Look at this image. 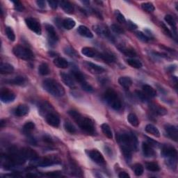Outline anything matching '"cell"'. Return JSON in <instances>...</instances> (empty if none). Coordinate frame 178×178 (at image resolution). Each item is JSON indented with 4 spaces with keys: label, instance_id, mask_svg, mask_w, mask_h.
<instances>
[{
    "label": "cell",
    "instance_id": "cell-31",
    "mask_svg": "<svg viewBox=\"0 0 178 178\" xmlns=\"http://www.w3.org/2000/svg\"><path fill=\"white\" fill-rule=\"evenodd\" d=\"M151 110L152 111L153 113L159 115H164L167 114V110L164 107H159L158 105L152 104L151 105Z\"/></svg>",
    "mask_w": 178,
    "mask_h": 178
},
{
    "label": "cell",
    "instance_id": "cell-10",
    "mask_svg": "<svg viewBox=\"0 0 178 178\" xmlns=\"http://www.w3.org/2000/svg\"><path fill=\"white\" fill-rule=\"evenodd\" d=\"M89 156L93 161L99 165H104L105 160L102 155L97 150H92L89 152Z\"/></svg>",
    "mask_w": 178,
    "mask_h": 178
},
{
    "label": "cell",
    "instance_id": "cell-30",
    "mask_svg": "<svg viewBox=\"0 0 178 178\" xmlns=\"http://www.w3.org/2000/svg\"><path fill=\"white\" fill-rule=\"evenodd\" d=\"M99 57L107 63H113L115 61L114 55L109 52H104L102 53V54H99Z\"/></svg>",
    "mask_w": 178,
    "mask_h": 178
},
{
    "label": "cell",
    "instance_id": "cell-44",
    "mask_svg": "<svg viewBox=\"0 0 178 178\" xmlns=\"http://www.w3.org/2000/svg\"><path fill=\"white\" fill-rule=\"evenodd\" d=\"M5 31H6V34H7L8 38L12 42L15 41V33L13 32V29H12V28L10 27H6Z\"/></svg>",
    "mask_w": 178,
    "mask_h": 178
},
{
    "label": "cell",
    "instance_id": "cell-15",
    "mask_svg": "<svg viewBox=\"0 0 178 178\" xmlns=\"http://www.w3.org/2000/svg\"><path fill=\"white\" fill-rule=\"evenodd\" d=\"M165 130L168 136H169L172 140H173L174 141L177 142L178 140V130L177 127L168 125L165 126Z\"/></svg>",
    "mask_w": 178,
    "mask_h": 178
},
{
    "label": "cell",
    "instance_id": "cell-24",
    "mask_svg": "<svg viewBox=\"0 0 178 178\" xmlns=\"http://www.w3.org/2000/svg\"><path fill=\"white\" fill-rule=\"evenodd\" d=\"M14 68L12 65L7 63H2L0 65V73L2 74H11L13 73Z\"/></svg>",
    "mask_w": 178,
    "mask_h": 178
},
{
    "label": "cell",
    "instance_id": "cell-41",
    "mask_svg": "<svg viewBox=\"0 0 178 178\" xmlns=\"http://www.w3.org/2000/svg\"><path fill=\"white\" fill-rule=\"evenodd\" d=\"M145 167L148 170L152 172H157L160 170V168H159V165L157 163H155V162H149V163H147Z\"/></svg>",
    "mask_w": 178,
    "mask_h": 178
},
{
    "label": "cell",
    "instance_id": "cell-18",
    "mask_svg": "<svg viewBox=\"0 0 178 178\" xmlns=\"http://www.w3.org/2000/svg\"><path fill=\"white\" fill-rule=\"evenodd\" d=\"M165 21L168 24L172 27V29H173V38L174 36H175V38L177 37V25H176V21L174 19V18L172 16L170 15H165L164 18Z\"/></svg>",
    "mask_w": 178,
    "mask_h": 178
},
{
    "label": "cell",
    "instance_id": "cell-33",
    "mask_svg": "<svg viewBox=\"0 0 178 178\" xmlns=\"http://www.w3.org/2000/svg\"><path fill=\"white\" fill-rule=\"evenodd\" d=\"M102 131V132L104 133V135L107 137L109 139H112L113 138V133H112V131L111 130V127H109V125L107 123H103L101 125Z\"/></svg>",
    "mask_w": 178,
    "mask_h": 178
},
{
    "label": "cell",
    "instance_id": "cell-19",
    "mask_svg": "<svg viewBox=\"0 0 178 178\" xmlns=\"http://www.w3.org/2000/svg\"><path fill=\"white\" fill-rule=\"evenodd\" d=\"M29 111V108L25 104H20L15 109L14 114L16 116L23 117L28 114Z\"/></svg>",
    "mask_w": 178,
    "mask_h": 178
},
{
    "label": "cell",
    "instance_id": "cell-38",
    "mask_svg": "<svg viewBox=\"0 0 178 178\" xmlns=\"http://www.w3.org/2000/svg\"><path fill=\"white\" fill-rule=\"evenodd\" d=\"M49 68L48 65L45 63H43L42 64L40 65V66L38 68V73L40 75L45 76L48 75L49 74Z\"/></svg>",
    "mask_w": 178,
    "mask_h": 178
},
{
    "label": "cell",
    "instance_id": "cell-7",
    "mask_svg": "<svg viewBox=\"0 0 178 178\" xmlns=\"http://www.w3.org/2000/svg\"><path fill=\"white\" fill-rule=\"evenodd\" d=\"M25 23L30 30L35 32L38 35H40L42 32L40 24L36 20L32 18H28L25 19Z\"/></svg>",
    "mask_w": 178,
    "mask_h": 178
},
{
    "label": "cell",
    "instance_id": "cell-45",
    "mask_svg": "<svg viewBox=\"0 0 178 178\" xmlns=\"http://www.w3.org/2000/svg\"><path fill=\"white\" fill-rule=\"evenodd\" d=\"M68 114H69L70 116L73 118L74 120L77 123H79V121L82 118V115H81L79 112H77L76 111L72 110V111H68Z\"/></svg>",
    "mask_w": 178,
    "mask_h": 178
},
{
    "label": "cell",
    "instance_id": "cell-42",
    "mask_svg": "<svg viewBox=\"0 0 178 178\" xmlns=\"http://www.w3.org/2000/svg\"><path fill=\"white\" fill-rule=\"evenodd\" d=\"M64 128H65V131L68 132V133L72 134L76 133V128L74 127L73 125L71 123H70V122H68V121L65 122Z\"/></svg>",
    "mask_w": 178,
    "mask_h": 178
},
{
    "label": "cell",
    "instance_id": "cell-32",
    "mask_svg": "<svg viewBox=\"0 0 178 178\" xmlns=\"http://www.w3.org/2000/svg\"><path fill=\"white\" fill-rule=\"evenodd\" d=\"M62 24H63V27L65 29L70 30L75 27L76 23L72 18H65L63 21V23H62Z\"/></svg>",
    "mask_w": 178,
    "mask_h": 178
},
{
    "label": "cell",
    "instance_id": "cell-39",
    "mask_svg": "<svg viewBox=\"0 0 178 178\" xmlns=\"http://www.w3.org/2000/svg\"><path fill=\"white\" fill-rule=\"evenodd\" d=\"M127 63L129 64L130 66H132L134 68H140L143 65L141 62L134 58H130L127 59Z\"/></svg>",
    "mask_w": 178,
    "mask_h": 178
},
{
    "label": "cell",
    "instance_id": "cell-27",
    "mask_svg": "<svg viewBox=\"0 0 178 178\" xmlns=\"http://www.w3.org/2000/svg\"><path fill=\"white\" fill-rule=\"evenodd\" d=\"M118 83L123 88L128 89L132 85V80L131 79V78L128 77H121L118 79Z\"/></svg>",
    "mask_w": 178,
    "mask_h": 178
},
{
    "label": "cell",
    "instance_id": "cell-61",
    "mask_svg": "<svg viewBox=\"0 0 178 178\" xmlns=\"http://www.w3.org/2000/svg\"><path fill=\"white\" fill-rule=\"evenodd\" d=\"M118 177L120 178H130V175L128 174L126 172H121V173H119L118 175Z\"/></svg>",
    "mask_w": 178,
    "mask_h": 178
},
{
    "label": "cell",
    "instance_id": "cell-6",
    "mask_svg": "<svg viewBox=\"0 0 178 178\" xmlns=\"http://www.w3.org/2000/svg\"><path fill=\"white\" fill-rule=\"evenodd\" d=\"M77 124L82 128V130H83L86 133L93 134L95 132V127L93 122L88 118L82 117V119L79 120Z\"/></svg>",
    "mask_w": 178,
    "mask_h": 178
},
{
    "label": "cell",
    "instance_id": "cell-20",
    "mask_svg": "<svg viewBox=\"0 0 178 178\" xmlns=\"http://www.w3.org/2000/svg\"><path fill=\"white\" fill-rule=\"evenodd\" d=\"M118 49L123 52L125 55H126L127 57H129L131 58H134L136 56V52H135L134 49L130 48H127V47L121 45L120 46H118Z\"/></svg>",
    "mask_w": 178,
    "mask_h": 178
},
{
    "label": "cell",
    "instance_id": "cell-40",
    "mask_svg": "<svg viewBox=\"0 0 178 178\" xmlns=\"http://www.w3.org/2000/svg\"><path fill=\"white\" fill-rule=\"evenodd\" d=\"M64 51L65 52V54L69 56L70 57L77 58L78 57V54H77L76 51L74 50L73 48H71V47H69V46L65 47L64 49Z\"/></svg>",
    "mask_w": 178,
    "mask_h": 178
},
{
    "label": "cell",
    "instance_id": "cell-43",
    "mask_svg": "<svg viewBox=\"0 0 178 178\" xmlns=\"http://www.w3.org/2000/svg\"><path fill=\"white\" fill-rule=\"evenodd\" d=\"M141 7L143 10L146 12H148V13H152V12L154 11L155 9V6L150 2L143 3V4H141Z\"/></svg>",
    "mask_w": 178,
    "mask_h": 178
},
{
    "label": "cell",
    "instance_id": "cell-50",
    "mask_svg": "<svg viewBox=\"0 0 178 178\" xmlns=\"http://www.w3.org/2000/svg\"><path fill=\"white\" fill-rule=\"evenodd\" d=\"M136 36L137 38H138L140 40H141L143 42H148L150 38L148 36H146L145 33H143L141 32H136Z\"/></svg>",
    "mask_w": 178,
    "mask_h": 178
},
{
    "label": "cell",
    "instance_id": "cell-53",
    "mask_svg": "<svg viewBox=\"0 0 178 178\" xmlns=\"http://www.w3.org/2000/svg\"><path fill=\"white\" fill-rule=\"evenodd\" d=\"M115 16H116L117 20L120 23H125L126 22L125 18L124 17V15L122 14L119 11H115Z\"/></svg>",
    "mask_w": 178,
    "mask_h": 178
},
{
    "label": "cell",
    "instance_id": "cell-4",
    "mask_svg": "<svg viewBox=\"0 0 178 178\" xmlns=\"http://www.w3.org/2000/svg\"><path fill=\"white\" fill-rule=\"evenodd\" d=\"M13 52L18 58L23 59V60L29 61L32 60L33 58L32 52L29 49L22 45L15 46L13 49Z\"/></svg>",
    "mask_w": 178,
    "mask_h": 178
},
{
    "label": "cell",
    "instance_id": "cell-21",
    "mask_svg": "<svg viewBox=\"0 0 178 178\" xmlns=\"http://www.w3.org/2000/svg\"><path fill=\"white\" fill-rule=\"evenodd\" d=\"M142 150L145 157H152L155 155V151L152 149V146L147 143H143L142 144Z\"/></svg>",
    "mask_w": 178,
    "mask_h": 178
},
{
    "label": "cell",
    "instance_id": "cell-47",
    "mask_svg": "<svg viewBox=\"0 0 178 178\" xmlns=\"http://www.w3.org/2000/svg\"><path fill=\"white\" fill-rule=\"evenodd\" d=\"M134 173H135L136 176H140L143 173L144 168H143V165L140 164H136L134 165Z\"/></svg>",
    "mask_w": 178,
    "mask_h": 178
},
{
    "label": "cell",
    "instance_id": "cell-54",
    "mask_svg": "<svg viewBox=\"0 0 178 178\" xmlns=\"http://www.w3.org/2000/svg\"><path fill=\"white\" fill-rule=\"evenodd\" d=\"M12 2H13V4H14L15 8L16 9L17 11H23L24 9L23 5L21 4V2H18V1H12Z\"/></svg>",
    "mask_w": 178,
    "mask_h": 178
},
{
    "label": "cell",
    "instance_id": "cell-16",
    "mask_svg": "<svg viewBox=\"0 0 178 178\" xmlns=\"http://www.w3.org/2000/svg\"><path fill=\"white\" fill-rule=\"evenodd\" d=\"M60 76L62 82H63L67 86L70 87L71 89L76 88V84L74 83V79L73 78V77L70 75V74L65 73H61L60 74Z\"/></svg>",
    "mask_w": 178,
    "mask_h": 178
},
{
    "label": "cell",
    "instance_id": "cell-8",
    "mask_svg": "<svg viewBox=\"0 0 178 178\" xmlns=\"http://www.w3.org/2000/svg\"><path fill=\"white\" fill-rule=\"evenodd\" d=\"M161 154L167 159H175L177 160V152L173 146L165 145L162 149Z\"/></svg>",
    "mask_w": 178,
    "mask_h": 178
},
{
    "label": "cell",
    "instance_id": "cell-56",
    "mask_svg": "<svg viewBox=\"0 0 178 178\" xmlns=\"http://www.w3.org/2000/svg\"><path fill=\"white\" fill-rule=\"evenodd\" d=\"M48 4L49 5V7H50L52 8H53V9H57V8L58 4V2L57 1L50 0V1H48Z\"/></svg>",
    "mask_w": 178,
    "mask_h": 178
},
{
    "label": "cell",
    "instance_id": "cell-57",
    "mask_svg": "<svg viewBox=\"0 0 178 178\" xmlns=\"http://www.w3.org/2000/svg\"><path fill=\"white\" fill-rule=\"evenodd\" d=\"M128 27H130V29L132 30H135L137 29V25L136 24H134L133 22L129 20L128 21Z\"/></svg>",
    "mask_w": 178,
    "mask_h": 178
},
{
    "label": "cell",
    "instance_id": "cell-25",
    "mask_svg": "<svg viewBox=\"0 0 178 178\" xmlns=\"http://www.w3.org/2000/svg\"><path fill=\"white\" fill-rule=\"evenodd\" d=\"M82 53L87 57L89 58H93L98 56L99 54L97 50L91 48H88V47H85V48H82Z\"/></svg>",
    "mask_w": 178,
    "mask_h": 178
},
{
    "label": "cell",
    "instance_id": "cell-9",
    "mask_svg": "<svg viewBox=\"0 0 178 178\" xmlns=\"http://www.w3.org/2000/svg\"><path fill=\"white\" fill-rule=\"evenodd\" d=\"M93 29L98 35L104 37L110 40H114V38L112 36L111 33H110V31L109 30L108 28L104 25H95L93 27Z\"/></svg>",
    "mask_w": 178,
    "mask_h": 178
},
{
    "label": "cell",
    "instance_id": "cell-62",
    "mask_svg": "<svg viewBox=\"0 0 178 178\" xmlns=\"http://www.w3.org/2000/svg\"><path fill=\"white\" fill-rule=\"evenodd\" d=\"M44 140L46 142H48V143H51L52 142V140L51 139L49 138V137H48V136H45L44 137Z\"/></svg>",
    "mask_w": 178,
    "mask_h": 178
},
{
    "label": "cell",
    "instance_id": "cell-36",
    "mask_svg": "<svg viewBox=\"0 0 178 178\" xmlns=\"http://www.w3.org/2000/svg\"><path fill=\"white\" fill-rule=\"evenodd\" d=\"M127 120L129 122L131 125H132L133 127H138L139 125V120L137 118L136 115L131 113L127 115Z\"/></svg>",
    "mask_w": 178,
    "mask_h": 178
},
{
    "label": "cell",
    "instance_id": "cell-49",
    "mask_svg": "<svg viewBox=\"0 0 178 178\" xmlns=\"http://www.w3.org/2000/svg\"><path fill=\"white\" fill-rule=\"evenodd\" d=\"M35 128V124H34L33 122H27L23 127V130L25 132L28 133L30 132L31 131H32Z\"/></svg>",
    "mask_w": 178,
    "mask_h": 178
},
{
    "label": "cell",
    "instance_id": "cell-52",
    "mask_svg": "<svg viewBox=\"0 0 178 178\" xmlns=\"http://www.w3.org/2000/svg\"><path fill=\"white\" fill-rule=\"evenodd\" d=\"M111 30L113 31L114 32H115V33L123 34V33H125V32H124V30H123V28L120 27V26L117 25V24H111Z\"/></svg>",
    "mask_w": 178,
    "mask_h": 178
},
{
    "label": "cell",
    "instance_id": "cell-63",
    "mask_svg": "<svg viewBox=\"0 0 178 178\" xmlns=\"http://www.w3.org/2000/svg\"><path fill=\"white\" fill-rule=\"evenodd\" d=\"M4 122H5V120H1V122H0V125H1V127H4Z\"/></svg>",
    "mask_w": 178,
    "mask_h": 178
},
{
    "label": "cell",
    "instance_id": "cell-22",
    "mask_svg": "<svg viewBox=\"0 0 178 178\" xmlns=\"http://www.w3.org/2000/svg\"><path fill=\"white\" fill-rule=\"evenodd\" d=\"M77 32L79 33L81 36H82L84 37H86V38H93V33L90 32V30L89 29L88 27H86V26L81 25L77 29Z\"/></svg>",
    "mask_w": 178,
    "mask_h": 178
},
{
    "label": "cell",
    "instance_id": "cell-5",
    "mask_svg": "<svg viewBox=\"0 0 178 178\" xmlns=\"http://www.w3.org/2000/svg\"><path fill=\"white\" fill-rule=\"evenodd\" d=\"M8 157L14 164L22 165L24 164V162H25L26 160V159L23 157V155H22L21 152L18 151L15 148L10 149Z\"/></svg>",
    "mask_w": 178,
    "mask_h": 178
},
{
    "label": "cell",
    "instance_id": "cell-46",
    "mask_svg": "<svg viewBox=\"0 0 178 178\" xmlns=\"http://www.w3.org/2000/svg\"><path fill=\"white\" fill-rule=\"evenodd\" d=\"M135 94L137 98H138L141 102H147L149 101V98L143 91H140V90H136Z\"/></svg>",
    "mask_w": 178,
    "mask_h": 178
},
{
    "label": "cell",
    "instance_id": "cell-11",
    "mask_svg": "<svg viewBox=\"0 0 178 178\" xmlns=\"http://www.w3.org/2000/svg\"><path fill=\"white\" fill-rule=\"evenodd\" d=\"M45 28L47 32H48V40L49 43H51V44H55V43H57V42L58 40V36L57 32H56L54 27L52 26L51 24H46Z\"/></svg>",
    "mask_w": 178,
    "mask_h": 178
},
{
    "label": "cell",
    "instance_id": "cell-14",
    "mask_svg": "<svg viewBox=\"0 0 178 178\" xmlns=\"http://www.w3.org/2000/svg\"><path fill=\"white\" fill-rule=\"evenodd\" d=\"M22 155L26 159L29 160H36L38 159V155L37 153L29 148H24L20 150Z\"/></svg>",
    "mask_w": 178,
    "mask_h": 178
},
{
    "label": "cell",
    "instance_id": "cell-58",
    "mask_svg": "<svg viewBox=\"0 0 178 178\" xmlns=\"http://www.w3.org/2000/svg\"><path fill=\"white\" fill-rule=\"evenodd\" d=\"M148 140L149 141V144L151 146H154V147H159V143L157 141H155V140H152V139L148 138Z\"/></svg>",
    "mask_w": 178,
    "mask_h": 178
},
{
    "label": "cell",
    "instance_id": "cell-26",
    "mask_svg": "<svg viewBox=\"0 0 178 178\" xmlns=\"http://www.w3.org/2000/svg\"><path fill=\"white\" fill-rule=\"evenodd\" d=\"M54 64L58 68H62V69H65L67 68L69 65L68 61L66 59L62 57H57L54 60Z\"/></svg>",
    "mask_w": 178,
    "mask_h": 178
},
{
    "label": "cell",
    "instance_id": "cell-13",
    "mask_svg": "<svg viewBox=\"0 0 178 178\" xmlns=\"http://www.w3.org/2000/svg\"><path fill=\"white\" fill-rule=\"evenodd\" d=\"M85 65L87 69L93 74H101L105 72L104 68L91 62H86Z\"/></svg>",
    "mask_w": 178,
    "mask_h": 178
},
{
    "label": "cell",
    "instance_id": "cell-2",
    "mask_svg": "<svg viewBox=\"0 0 178 178\" xmlns=\"http://www.w3.org/2000/svg\"><path fill=\"white\" fill-rule=\"evenodd\" d=\"M117 140L121 146H127L132 150H136L138 140L133 133H123L118 134Z\"/></svg>",
    "mask_w": 178,
    "mask_h": 178
},
{
    "label": "cell",
    "instance_id": "cell-3",
    "mask_svg": "<svg viewBox=\"0 0 178 178\" xmlns=\"http://www.w3.org/2000/svg\"><path fill=\"white\" fill-rule=\"evenodd\" d=\"M105 102L115 110H120L122 107V104L120 98H118L117 93L114 90L108 89L104 95Z\"/></svg>",
    "mask_w": 178,
    "mask_h": 178
},
{
    "label": "cell",
    "instance_id": "cell-23",
    "mask_svg": "<svg viewBox=\"0 0 178 178\" xmlns=\"http://www.w3.org/2000/svg\"><path fill=\"white\" fill-rule=\"evenodd\" d=\"M60 7L65 13L71 14L74 11V6L73 4L68 1H61L60 3Z\"/></svg>",
    "mask_w": 178,
    "mask_h": 178
},
{
    "label": "cell",
    "instance_id": "cell-29",
    "mask_svg": "<svg viewBox=\"0 0 178 178\" xmlns=\"http://www.w3.org/2000/svg\"><path fill=\"white\" fill-rule=\"evenodd\" d=\"M145 130L147 132L152 134V135L153 136H155L156 137L160 136V132H159L157 127H156L155 125H153L152 124L147 125Z\"/></svg>",
    "mask_w": 178,
    "mask_h": 178
},
{
    "label": "cell",
    "instance_id": "cell-37",
    "mask_svg": "<svg viewBox=\"0 0 178 178\" xmlns=\"http://www.w3.org/2000/svg\"><path fill=\"white\" fill-rule=\"evenodd\" d=\"M121 149L125 159L127 161H130L131 159H132V150L127 146H121Z\"/></svg>",
    "mask_w": 178,
    "mask_h": 178
},
{
    "label": "cell",
    "instance_id": "cell-12",
    "mask_svg": "<svg viewBox=\"0 0 178 178\" xmlns=\"http://www.w3.org/2000/svg\"><path fill=\"white\" fill-rule=\"evenodd\" d=\"M0 98L2 102L4 103H10L14 101L15 99V95L13 92L10 91L8 89H4L2 90Z\"/></svg>",
    "mask_w": 178,
    "mask_h": 178
},
{
    "label": "cell",
    "instance_id": "cell-34",
    "mask_svg": "<svg viewBox=\"0 0 178 178\" xmlns=\"http://www.w3.org/2000/svg\"><path fill=\"white\" fill-rule=\"evenodd\" d=\"M72 77H73V79H75L77 82H79L80 84L86 82L85 77H84V76L80 73L79 71H77V70L72 71Z\"/></svg>",
    "mask_w": 178,
    "mask_h": 178
},
{
    "label": "cell",
    "instance_id": "cell-1",
    "mask_svg": "<svg viewBox=\"0 0 178 178\" xmlns=\"http://www.w3.org/2000/svg\"><path fill=\"white\" fill-rule=\"evenodd\" d=\"M43 86L47 92L54 97H61L65 94L64 87L56 80L48 79L43 81Z\"/></svg>",
    "mask_w": 178,
    "mask_h": 178
},
{
    "label": "cell",
    "instance_id": "cell-51",
    "mask_svg": "<svg viewBox=\"0 0 178 178\" xmlns=\"http://www.w3.org/2000/svg\"><path fill=\"white\" fill-rule=\"evenodd\" d=\"M80 84L81 86H82V89L84 90V91H86L87 93H93V90H94L93 87L86 82H84Z\"/></svg>",
    "mask_w": 178,
    "mask_h": 178
},
{
    "label": "cell",
    "instance_id": "cell-17",
    "mask_svg": "<svg viewBox=\"0 0 178 178\" xmlns=\"http://www.w3.org/2000/svg\"><path fill=\"white\" fill-rule=\"evenodd\" d=\"M46 121L49 125L54 127H58L60 125V119L54 113H49L46 115Z\"/></svg>",
    "mask_w": 178,
    "mask_h": 178
},
{
    "label": "cell",
    "instance_id": "cell-48",
    "mask_svg": "<svg viewBox=\"0 0 178 178\" xmlns=\"http://www.w3.org/2000/svg\"><path fill=\"white\" fill-rule=\"evenodd\" d=\"M53 164H54V161L51 160V159H42L41 161H40L38 162V165L39 166H42V167H46V166H49V165H51Z\"/></svg>",
    "mask_w": 178,
    "mask_h": 178
},
{
    "label": "cell",
    "instance_id": "cell-60",
    "mask_svg": "<svg viewBox=\"0 0 178 178\" xmlns=\"http://www.w3.org/2000/svg\"><path fill=\"white\" fill-rule=\"evenodd\" d=\"M36 4L38 6V7L41 8H44L45 7V2L43 1V0H39V1H36Z\"/></svg>",
    "mask_w": 178,
    "mask_h": 178
},
{
    "label": "cell",
    "instance_id": "cell-55",
    "mask_svg": "<svg viewBox=\"0 0 178 178\" xmlns=\"http://www.w3.org/2000/svg\"><path fill=\"white\" fill-rule=\"evenodd\" d=\"M161 28L163 29V30L164 31V32L165 33L166 35H168L170 38H173V33H172V32H170V30L169 29H168V27L165 26V24H164L163 23H161Z\"/></svg>",
    "mask_w": 178,
    "mask_h": 178
},
{
    "label": "cell",
    "instance_id": "cell-64",
    "mask_svg": "<svg viewBox=\"0 0 178 178\" xmlns=\"http://www.w3.org/2000/svg\"><path fill=\"white\" fill-rule=\"evenodd\" d=\"M83 3H84V4H89V3H90V2H89V1H84V2H83Z\"/></svg>",
    "mask_w": 178,
    "mask_h": 178
},
{
    "label": "cell",
    "instance_id": "cell-28",
    "mask_svg": "<svg viewBox=\"0 0 178 178\" xmlns=\"http://www.w3.org/2000/svg\"><path fill=\"white\" fill-rule=\"evenodd\" d=\"M143 92L148 97V98H155L157 95V92L152 88V86L149 85H144L143 86Z\"/></svg>",
    "mask_w": 178,
    "mask_h": 178
},
{
    "label": "cell",
    "instance_id": "cell-35",
    "mask_svg": "<svg viewBox=\"0 0 178 178\" xmlns=\"http://www.w3.org/2000/svg\"><path fill=\"white\" fill-rule=\"evenodd\" d=\"M11 84H14V85L17 86H23L26 84L27 80L24 77L22 76H18L14 78L13 79L10 80L8 82Z\"/></svg>",
    "mask_w": 178,
    "mask_h": 178
},
{
    "label": "cell",
    "instance_id": "cell-59",
    "mask_svg": "<svg viewBox=\"0 0 178 178\" xmlns=\"http://www.w3.org/2000/svg\"><path fill=\"white\" fill-rule=\"evenodd\" d=\"M47 175L49 177H54L61 176V174L59 172H51V173H48Z\"/></svg>",
    "mask_w": 178,
    "mask_h": 178
}]
</instances>
